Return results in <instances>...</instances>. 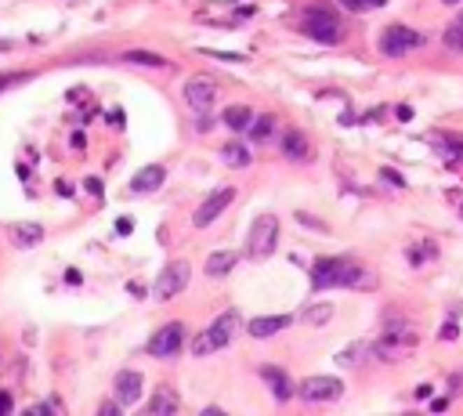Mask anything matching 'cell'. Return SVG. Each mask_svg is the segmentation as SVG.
<instances>
[{"mask_svg":"<svg viewBox=\"0 0 463 416\" xmlns=\"http://www.w3.org/2000/svg\"><path fill=\"white\" fill-rule=\"evenodd\" d=\"M236 329H239V311H225V315H218V319L192 340V355H196V359H206V355H214V351L228 347L232 337H236Z\"/></svg>","mask_w":463,"mask_h":416,"instance_id":"obj_1","label":"cell"},{"mask_svg":"<svg viewBox=\"0 0 463 416\" xmlns=\"http://www.w3.org/2000/svg\"><path fill=\"white\" fill-rule=\"evenodd\" d=\"M279 243V217L276 214H261L254 224H250V239H246V254L254 261L271 257V250Z\"/></svg>","mask_w":463,"mask_h":416,"instance_id":"obj_2","label":"cell"},{"mask_svg":"<svg viewBox=\"0 0 463 416\" xmlns=\"http://www.w3.org/2000/svg\"><path fill=\"white\" fill-rule=\"evenodd\" d=\"M304 33L319 44H336L341 40V18H336L329 8H311L304 15Z\"/></svg>","mask_w":463,"mask_h":416,"instance_id":"obj_3","label":"cell"},{"mask_svg":"<svg viewBox=\"0 0 463 416\" xmlns=\"http://www.w3.org/2000/svg\"><path fill=\"white\" fill-rule=\"evenodd\" d=\"M145 347H149V355H152V359H174L178 351L185 347V326H181V322H171V326L156 329Z\"/></svg>","mask_w":463,"mask_h":416,"instance_id":"obj_4","label":"cell"},{"mask_svg":"<svg viewBox=\"0 0 463 416\" xmlns=\"http://www.w3.org/2000/svg\"><path fill=\"white\" fill-rule=\"evenodd\" d=\"M188 275H192V268H188V261H174V264H166L159 279H156V297L159 301H174L181 289L188 286Z\"/></svg>","mask_w":463,"mask_h":416,"instance_id":"obj_5","label":"cell"},{"mask_svg":"<svg viewBox=\"0 0 463 416\" xmlns=\"http://www.w3.org/2000/svg\"><path fill=\"white\" fill-rule=\"evenodd\" d=\"M416 48H424V36L413 33V29H406V26H387L384 36H380V51L391 55V58L409 55V51H416Z\"/></svg>","mask_w":463,"mask_h":416,"instance_id":"obj_6","label":"cell"},{"mask_svg":"<svg viewBox=\"0 0 463 416\" xmlns=\"http://www.w3.org/2000/svg\"><path fill=\"white\" fill-rule=\"evenodd\" d=\"M214 98H218V80L214 76H192L185 83V101H188L192 113H210Z\"/></svg>","mask_w":463,"mask_h":416,"instance_id":"obj_7","label":"cell"},{"mask_svg":"<svg viewBox=\"0 0 463 416\" xmlns=\"http://www.w3.org/2000/svg\"><path fill=\"white\" fill-rule=\"evenodd\" d=\"M297 394H301L304 402H336L344 394V384L336 380V377H308L297 387Z\"/></svg>","mask_w":463,"mask_h":416,"instance_id":"obj_8","label":"cell"},{"mask_svg":"<svg viewBox=\"0 0 463 416\" xmlns=\"http://www.w3.org/2000/svg\"><path fill=\"white\" fill-rule=\"evenodd\" d=\"M236 199V189H232V185H225V189H218V192H210L206 199H203V206L196 210V217H192V224L196 228H206V224H214L218 217H221V210L225 206Z\"/></svg>","mask_w":463,"mask_h":416,"instance_id":"obj_9","label":"cell"},{"mask_svg":"<svg viewBox=\"0 0 463 416\" xmlns=\"http://www.w3.org/2000/svg\"><path fill=\"white\" fill-rule=\"evenodd\" d=\"M141 387H145V377H141V373H134V369L116 373V380H113V394H116L123 406H134L141 399Z\"/></svg>","mask_w":463,"mask_h":416,"instance_id":"obj_10","label":"cell"},{"mask_svg":"<svg viewBox=\"0 0 463 416\" xmlns=\"http://www.w3.org/2000/svg\"><path fill=\"white\" fill-rule=\"evenodd\" d=\"M290 322H293L290 315H261V319H250L246 333H250V337H257V340H264V337H276V333L286 329Z\"/></svg>","mask_w":463,"mask_h":416,"instance_id":"obj_11","label":"cell"},{"mask_svg":"<svg viewBox=\"0 0 463 416\" xmlns=\"http://www.w3.org/2000/svg\"><path fill=\"white\" fill-rule=\"evenodd\" d=\"M8 236H11V243H15V246L29 250V246H36L40 239H44V228H40L36 221H15V224L8 228Z\"/></svg>","mask_w":463,"mask_h":416,"instance_id":"obj_12","label":"cell"},{"mask_svg":"<svg viewBox=\"0 0 463 416\" xmlns=\"http://www.w3.org/2000/svg\"><path fill=\"white\" fill-rule=\"evenodd\" d=\"M163 181H166V171H163L159 163H152V166H141V171L131 178V189L134 192H156Z\"/></svg>","mask_w":463,"mask_h":416,"instance_id":"obj_13","label":"cell"},{"mask_svg":"<svg viewBox=\"0 0 463 416\" xmlns=\"http://www.w3.org/2000/svg\"><path fill=\"white\" fill-rule=\"evenodd\" d=\"M261 377L268 380V387H271V394H276V402H290V394H293V384H290V377L279 369V366H261Z\"/></svg>","mask_w":463,"mask_h":416,"instance_id":"obj_14","label":"cell"},{"mask_svg":"<svg viewBox=\"0 0 463 416\" xmlns=\"http://www.w3.org/2000/svg\"><path fill=\"white\" fill-rule=\"evenodd\" d=\"M236 264H239V254H236V250H214V254L206 257V275L221 279V275H228Z\"/></svg>","mask_w":463,"mask_h":416,"instance_id":"obj_15","label":"cell"},{"mask_svg":"<svg viewBox=\"0 0 463 416\" xmlns=\"http://www.w3.org/2000/svg\"><path fill=\"white\" fill-rule=\"evenodd\" d=\"M145 409H149L152 416H174V413L181 409V402H178V394H174L171 387H159V391L152 394V402L145 406Z\"/></svg>","mask_w":463,"mask_h":416,"instance_id":"obj_16","label":"cell"},{"mask_svg":"<svg viewBox=\"0 0 463 416\" xmlns=\"http://www.w3.org/2000/svg\"><path fill=\"white\" fill-rule=\"evenodd\" d=\"M123 62H131V66H149V69H171V62L156 51H123Z\"/></svg>","mask_w":463,"mask_h":416,"instance_id":"obj_17","label":"cell"},{"mask_svg":"<svg viewBox=\"0 0 463 416\" xmlns=\"http://www.w3.org/2000/svg\"><path fill=\"white\" fill-rule=\"evenodd\" d=\"M250 123H254V113L246 106H228L225 109V127L228 131H250Z\"/></svg>","mask_w":463,"mask_h":416,"instance_id":"obj_18","label":"cell"},{"mask_svg":"<svg viewBox=\"0 0 463 416\" xmlns=\"http://www.w3.org/2000/svg\"><path fill=\"white\" fill-rule=\"evenodd\" d=\"M283 152H286L290 159H308V141H304V134H301V131H290V134L283 138Z\"/></svg>","mask_w":463,"mask_h":416,"instance_id":"obj_19","label":"cell"},{"mask_svg":"<svg viewBox=\"0 0 463 416\" xmlns=\"http://www.w3.org/2000/svg\"><path fill=\"white\" fill-rule=\"evenodd\" d=\"M221 156H225V163L228 166H250V149H246V145H225V149H221Z\"/></svg>","mask_w":463,"mask_h":416,"instance_id":"obj_20","label":"cell"},{"mask_svg":"<svg viewBox=\"0 0 463 416\" xmlns=\"http://www.w3.org/2000/svg\"><path fill=\"white\" fill-rule=\"evenodd\" d=\"M333 319V304H311V308H304V322L308 326H326Z\"/></svg>","mask_w":463,"mask_h":416,"instance_id":"obj_21","label":"cell"},{"mask_svg":"<svg viewBox=\"0 0 463 416\" xmlns=\"http://www.w3.org/2000/svg\"><path fill=\"white\" fill-rule=\"evenodd\" d=\"M362 355H369V344L359 340V344H351V347H344L341 355H336V366H348V369H351V366H359Z\"/></svg>","mask_w":463,"mask_h":416,"instance_id":"obj_22","label":"cell"},{"mask_svg":"<svg viewBox=\"0 0 463 416\" xmlns=\"http://www.w3.org/2000/svg\"><path fill=\"white\" fill-rule=\"evenodd\" d=\"M271 131H276V120H271V116H261V120H254V123H250V138H254V141H268L271 138Z\"/></svg>","mask_w":463,"mask_h":416,"instance_id":"obj_23","label":"cell"},{"mask_svg":"<svg viewBox=\"0 0 463 416\" xmlns=\"http://www.w3.org/2000/svg\"><path fill=\"white\" fill-rule=\"evenodd\" d=\"M441 40H446V48H449V51H463V22H453Z\"/></svg>","mask_w":463,"mask_h":416,"instance_id":"obj_24","label":"cell"},{"mask_svg":"<svg viewBox=\"0 0 463 416\" xmlns=\"http://www.w3.org/2000/svg\"><path fill=\"white\" fill-rule=\"evenodd\" d=\"M341 4L348 11H366V8H376V4H384V0H341Z\"/></svg>","mask_w":463,"mask_h":416,"instance_id":"obj_25","label":"cell"},{"mask_svg":"<svg viewBox=\"0 0 463 416\" xmlns=\"http://www.w3.org/2000/svg\"><path fill=\"white\" fill-rule=\"evenodd\" d=\"M120 409H123V402H120V399L101 402V406H98V416H120Z\"/></svg>","mask_w":463,"mask_h":416,"instance_id":"obj_26","label":"cell"},{"mask_svg":"<svg viewBox=\"0 0 463 416\" xmlns=\"http://www.w3.org/2000/svg\"><path fill=\"white\" fill-rule=\"evenodd\" d=\"M438 337H441V340H456V337H460V326H456V322H446V326L438 329Z\"/></svg>","mask_w":463,"mask_h":416,"instance_id":"obj_27","label":"cell"},{"mask_svg":"<svg viewBox=\"0 0 463 416\" xmlns=\"http://www.w3.org/2000/svg\"><path fill=\"white\" fill-rule=\"evenodd\" d=\"M380 178H384V181H391V185H394V189H402V185H406V181H402V174H394V171H387V166H384V171H380Z\"/></svg>","mask_w":463,"mask_h":416,"instance_id":"obj_28","label":"cell"},{"mask_svg":"<svg viewBox=\"0 0 463 416\" xmlns=\"http://www.w3.org/2000/svg\"><path fill=\"white\" fill-rule=\"evenodd\" d=\"M11 409H15L11 394H8V391H0V416H4V413H11Z\"/></svg>","mask_w":463,"mask_h":416,"instance_id":"obj_29","label":"cell"},{"mask_svg":"<svg viewBox=\"0 0 463 416\" xmlns=\"http://www.w3.org/2000/svg\"><path fill=\"white\" fill-rule=\"evenodd\" d=\"M210 127H214V123H210V116H206V113H199V120H196V131L203 134V131H210Z\"/></svg>","mask_w":463,"mask_h":416,"instance_id":"obj_30","label":"cell"},{"mask_svg":"<svg viewBox=\"0 0 463 416\" xmlns=\"http://www.w3.org/2000/svg\"><path fill=\"white\" fill-rule=\"evenodd\" d=\"M214 58H221V62H243V55H228V51H210Z\"/></svg>","mask_w":463,"mask_h":416,"instance_id":"obj_31","label":"cell"},{"mask_svg":"<svg viewBox=\"0 0 463 416\" xmlns=\"http://www.w3.org/2000/svg\"><path fill=\"white\" fill-rule=\"evenodd\" d=\"M55 192H58V196H73V185H69V181H58Z\"/></svg>","mask_w":463,"mask_h":416,"instance_id":"obj_32","label":"cell"},{"mask_svg":"<svg viewBox=\"0 0 463 416\" xmlns=\"http://www.w3.org/2000/svg\"><path fill=\"white\" fill-rule=\"evenodd\" d=\"M87 189H91V196L101 199V181H98V178H87Z\"/></svg>","mask_w":463,"mask_h":416,"instance_id":"obj_33","label":"cell"},{"mask_svg":"<svg viewBox=\"0 0 463 416\" xmlns=\"http://www.w3.org/2000/svg\"><path fill=\"white\" fill-rule=\"evenodd\" d=\"M69 141H73V149H83V145H87V138H83V131H76V134H73Z\"/></svg>","mask_w":463,"mask_h":416,"instance_id":"obj_34","label":"cell"},{"mask_svg":"<svg viewBox=\"0 0 463 416\" xmlns=\"http://www.w3.org/2000/svg\"><path fill=\"white\" fill-rule=\"evenodd\" d=\"M431 409H434V413H446V409H449V399H434Z\"/></svg>","mask_w":463,"mask_h":416,"instance_id":"obj_35","label":"cell"},{"mask_svg":"<svg viewBox=\"0 0 463 416\" xmlns=\"http://www.w3.org/2000/svg\"><path fill=\"white\" fill-rule=\"evenodd\" d=\"M416 399H431V384H420L416 387Z\"/></svg>","mask_w":463,"mask_h":416,"instance_id":"obj_36","label":"cell"},{"mask_svg":"<svg viewBox=\"0 0 463 416\" xmlns=\"http://www.w3.org/2000/svg\"><path fill=\"white\" fill-rule=\"evenodd\" d=\"M446 4H460V0H446Z\"/></svg>","mask_w":463,"mask_h":416,"instance_id":"obj_37","label":"cell"},{"mask_svg":"<svg viewBox=\"0 0 463 416\" xmlns=\"http://www.w3.org/2000/svg\"><path fill=\"white\" fill-rule=\"evenodd\" d=\"M460 214H463V206H460Z\"/></svg>","mask_w":463,"mask_h":416,"instance_id":"obj_38","label":"cell"},{"mask_svg":"<svg viewBox=\"0 0 463 416\" xmlns=\"http://www.w3.org/2000/svg\"><path fill=\"white\" fill-rule=\"evenodd\" d=\"M460 22H463V18H460Z\"/></svg>","mask_w":463,"mask_h":416,"instance_id":"obj_39","label":"cell"}]
</instances>
